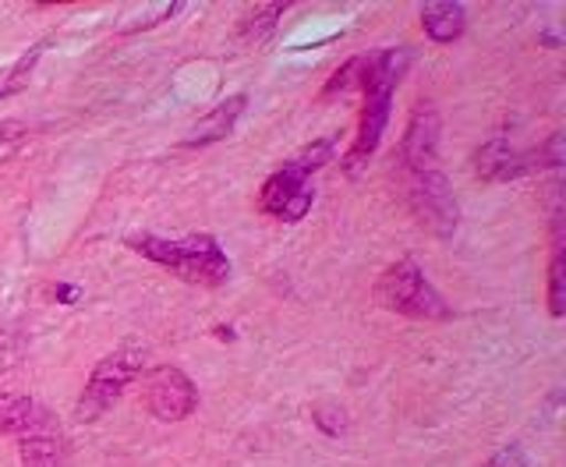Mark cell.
Masks as SVG:
<instances>
[{
    "mask_svg": "<svg viewBox=\"0 0 566 467\" xmlns=\"http://www.w3.org/2000/svg\"><path fill=\"white\" fill-rule=\"evenodd\" d=\"M411 68V50H379L376 58H368V75H365V103H361V121H358V138L344 156V170L354 177L371 156H376L382 132L389 124V106H394V93L400 79Z\"/></svg>",
    "mask_w": 566,
    "mask_h": 467,
    "instance_id": "cell-1",
    "label": "cell"
},
{
    "mask_svg": "<svg viewBox=\"0 0 566 467\" xmlns=\"http://www.w3.org/2000/svg\"><path fill=\"white\" fill-rule=\"evenodd\" d=\"M128 248L142 259L170 269L177 280L191 287H220L230 280V259L217 238L209 234H185V238H156V234H135Z\"/></svg>",
    "mask_w": 566,
    "mask_h": 467,
    "instance_id": "cell-2",
    "label": "cell"
},
{
    "mask_svg": "<svg viewBox=\"0 0 566 467\" xmlns=\"http://www.w3.org/2000/svg\"><path fill=\"white\" fill-rule=\"evenodd\" d=\"M376 301L386 312L421 319V322L453 319V309L447 304V298L429 283V277L421 273V266L415 259H397L394 266L382 269L376 280Z\"/></svg>",
    "mask_w": 566,
    "mask_h": 467,
    "instance_id": "cell-3",
    "label": "cell"
},
{
    "mask_svg": "<svg viewBox=\"0 0 566 467\" xmlns=\"http://www.w3.org/2000/svg\"><path fill=\"white\" fill-rule=\"evenodd\" d=\"M146 351L138 344H120L117 351H111L106 357H99L93 375L82 390V397L75 404V418L78 422H99L106 411H111L120 393L128 390L142 372H146Z\"/></svg>",
    "mask_w": 566,
    "mask_h": 467,
    "instance_id": "cell-4",
    "label": "cell"
},
{
    "mask_svg": "<svg viewBox=\"0 0 566 467\" xmlns=\"http://www.w3.org/2000/svg\"><path fill=\"white\" fill-rule=\"evenodd\" d=\"M407 203H411V212L424 230H432L442 241L453 238V230L460 224V206L453 199L447 174L439 167L421 170V174H407Z\"/></svg>",
    "mask_w": 566,
    "mask_h": 467,
    "instance_id": "cell-5",
    "label": "cell"
},
{
    "mask_svg": "<svg viewBox=\"0 0 566 467\" xmlns=\"http://www.w3.org/2000/svg\"><path fill=\"white\" fill-rule=\"evenodd\" d=\"M312 203H315L312 177L294 170L291 164H283L276 174L265 177V185L259 188V212L280 224H301L308 217Z\"/></svg>",
    "mask_w": 566,
    "mask_h": 467,
    "instance_id": "cell-6",
    "label": "cell"
},
{
    "mask_svg": "<svg viewBox=\"0 0 566 467\" xmlns=\"http://www.w3.org/2000/svg\"><path fill=\"white\" fill-rule=\"evenodd\" d=\"M146 407L156 422H185L199 407V386L177 365H159L146 380Z\"/></svg>",
    "mask_w": 566,
    "mask_h": 467,
    "instance_id": "cell-7",
    "label": "cell"
},
{
    "mask_svg": "<svg viewBox=\"0 0 566 467\" xmlns=\"http://www.w3.org/2000/svg\"><path fill=\"white\" fill-rule=\"evenodd\" d=\"M400 164L403 174L439 167V114L432 106H418L411 121H407V132L400 138Z\"/></svg>",
    "mask_w": 566,
    "mask_h": 467,
    "instance_id": "cell-8",
    "label": "cell"
},
{
    "mask_svg": "<svg viewBox=\"0 0 566 467\" xmlns=\"http://www.w3.org/2000/svg\"><path fill=\"white\" fill-rule=\"evenodd\" d=\"M43 433H57V418L50 415V407L29 393H0V436L29 439Z\"/></svg>",
    "mask_w": 566,
    "mask_h": 467,
    "instance_id": "cell-9",
    "label": "cell"
},
{
    "mask_svg": "<svg viewBox=\"0 0 566 467\" xmlns=\"http://www.w3.org/2000/svg\"><path fill=\"white\" fill-rule=\"evenodd\" d=\"M244 106H248V96H230V100L217 103L206 117H199V124L185 135L181 146L195 149V146H212V142L227 138L230 132H234L238 117L244 114Z\"/></svg>",
    "mask_w": 566,
    "mask_h": 467,
    "instance_id": "cell-10",
    "label": "cell"
},
{
    "mask_svg": "<svg viewBox=\"0 0 566 467\" xmlns=\"http://www.w3.org/2000/svg\"><path fill=\"white\" fill-rule=\"evenodd\" d=\"M421 29H424V35H429L432 43H453L468 29V8L464 4H450V0L424 4L421 8Z\"/></svg>",
    "mask_w": 566,
    "mask_h": 467,
    "instance_id": "cell-11",
    "label": "cell"
},
{
    "mask_svg": "<svg viewBox=\"0 0 566 467\" xmlns=\"http://www.w3.org/2000/svg\"><path fill=\"white\" fill-rule=\"evenodd\" d=\"M67 460H71V443L61 433L18 439V464L22 467H64Z\"/></svg>",
    "mask_w": 566,
    "mask_h": 467,
    "instance_id": "cell-12",
    "label": "cell"
},
{
    "mask_svg": "<svg viewBox=\"0 0 566 467\" xmlns=\"http://www.w3.org/2000/svg\"><path fill=\"white\" fill-rule=\"evenodd\" d=\"M287 11V4H255V8H248L241 14V22H238V32H241V40L244 43H262L265 35H270L280 22V14Z\"/></svg>",
    "mask_w": 566,
    "mask_h": 467,
    "instance_id": "cell-13",
    "label": "cell"
},
{
    "mask_svg": "<svg viewBox=\"0 0 566 467\" xmlns=\"http://www.w3.org/2000/svg\"><path fill=\"white\" fill-rule=\"evenodd\" d=\"M333 153H336V135H326V138H315L312 146H305L294 159H287V164H291L294 170H301L305 177H312L315 170H323V167L329 164Z\"/></svg>",
    "mask_w": 566,
    "mask_h": 467,
    "instance_id": "cell-14",
    "label": "cell"
},
{
    "mask_svg": "<svg viewBox=\"0 0 566 467\" xmlns=\"http://www.w3.org/2000/svg\"><path fill=\"white\" fill-rule=\"evenodd\" d=\"M177 11H181V4H142L128 18H120V32H142L153 25H164Z\"/></svg>",
    "mask_w": 566,
    "mask_h": 467,
    "instance_id": "cell-15",
    "label": "cell"
},
{
    "mask_svg": "<svg viewBox=\"0 0 566 467\" xmlns=\"http://www.w3.org/2000/svg\"><path fill=\"white\" fill-rule=\"evenodd\" d=\"M365 75H368V58H354L347 61L340 71H333V79L326 82L323 89V100L336 96V93H350V89H361L365 85Z\"/></svg>",
    "mask_w": 566,
    "mask_h": 467,
    "instance_id": "cell-16",
    "label": "cell"
},
{
    "mask_svg": "<svg viewBox=\"0 0 566 467\" xmlns=\"http://www.w3.org/2000/svg\"><path fill=\"white\" fill-rule=\"evenodd\" d=\"M566 266H563V251H556L553 262H548V315L563 319L566 312Z\"/></svg>",
    "mask_w": 566,
    "mask_h": 467,
    "instance_id": "cell-17",
    "label": "cell"
},
{
    "mask_svg": "<svg viewBox=\"0 0 566 467\" xmlns=\"http://www.w3.org/2000/svg\"><path fill=\"white\" fill-rule=\"evenodd\" d=\"M25 142H29V124L0 121V164H8V159L25 146Z\"/></svg>",
    "mask_w": 566,
    "mask_h": 467,
    "instance_id": "cell-18",
    "label": "cell"
},
{
    "mask_svg": "<svg viewBox=\"0 0 566 467\" xmlns=\"http://www.w3.org/2000/svg\"><path fill=\"white\" fill-rule=\"evenodd\" d=\"M485 467H527V457H524L521 446H503V450H495L489 457Z\"/></svg>",
    "mask_w": 566,
    "mask_h": 467,
    "instance_id": "cell-19",
    "label": "cell"
},
{
    "mask_svg": "<svg viewBox=\"0 0 566 467\" xmlns=\"http://www.w3.org/2000/svg\"><path fill=\"white\" fill-rule=\"evenodd\" d=\"M78 287H67V283H61V287H53V298L57 301H64V304H71V301H78Z\"/></svg>",
    "mask_w": 566,
    "mask_h": 467,
    "instance_id": "cell-20",
    "label": "cell"
},
{
    "mask_svg": "<svg viewBox=\"0 0 566 467\" xmlns=\"http://www.w3.org/2000/svg\"><path fill=\"white\" fill-rule=\"evenodd\" d=\"M4 369H11V351H8V344H0V372Z\"/></svg>",
    "mask_w": 566,
    "mask_h": 467,
    "instance_id": "cell-21",
    "label": "cell"
},
{
    "mask_svg": "<svg viewBox=\"0 0 566 467\" xmlns=\"http://www.w3.org/2000/svg\"><path fill=\"white\" fill-rule=\"evenodd\" d=\"M217 336H220V340H234V333L223 330V326H217Z\"/></svg>",
    "mask_w": 566,
    "mask_h": 467,
    "instance_id": "cell-22",
    "label": "cell"
}]
</instances>
